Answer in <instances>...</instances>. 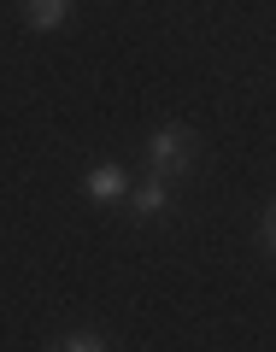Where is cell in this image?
<instances>
[{
    "mask_svg": "<svg viewBox=\"0 0 276 352\" xmlns=\"http://www.w3.org/2000/svg\"><path fill=\"white\" fill-rule=\"evenodd\" d=\"M264 241H270V247H276V212L264 217Z\"/></svg>",
    "mask_w": 276,
    "mask_h": 352,
    "instance_id": "cell-6",
    "label": "cell"
},
{
    "mask_svg": "<svg viewBox=\"0 0 276 352\" xmlns=\"http://www.w3.org/2000/svg\"><path fill=\"white\" fill-rule=\"evenodd\" d=\"M65 12H71L65 0H30V6H24V24H30V30H59Z\"/></svg>",
    "mask_w": 276,
    "mask_h": 352,
    "instance_id": "cell-4",
    "label": "cell"
},
{
    "mask_svg": "<svg viewBox=\"0 0 276 352\" xmlns=\"http://www.w3.org/2000/svg\"><path fill=\"white\" fill-rule=\"evenodd\" d=\"M147 164H153V176H176V170H189V129L182 124H164L159 135L147 141Z\"/></svg>",
    "mask_w": 276,
    "mask_h": 352,
    "instance_id": "cell-1",
    "label": "cell"
},
{
    "mask_svg": "<svg viewBox=\"0 0 276 352\" xmlns=\"http://www.w3.org/2000/svg\"><path fill=\"white\" fill-rule=\"evenodd\" d=\"M129 206H136V217H159L164 206H171V200H164V182H159V176H147L141 188H129Z\"/></svg>",
    "mask_w": 276,
    "mask_h": 352,
    "instance_id": "cell-3",
    "label": "cell"
},
{
    "mask_svg": "<svg viewBox=\"0 0 276 352\" xmlns=\"http://www.w3.org/2000/svg\"><path fill=\"white\" fill-rule=\"evenodd\" d=\"M59 352H106V346H100V335H71Z\"/></svg>",
    "mask_w": 276,
    "mask_h": 352,
    "instance_id": "cell-5",
    "label": "cell"
},
{
    "mask_svg": "<svg viewBox=\"0 0 276 352\" xmlns=\"http://www.w3.org/2000/svg\"><path fill=\"white\" fill-rule=\"evenodd\" d=\"M83 194H88V200H106V206L129 200V170H124V164H94V170L83 176Z\"/></svg>",
    "mask_w": 276,
    "mask_h": 352,
    "instance_id": "cell-2",
    "label": "cell"
}]
</instances>
